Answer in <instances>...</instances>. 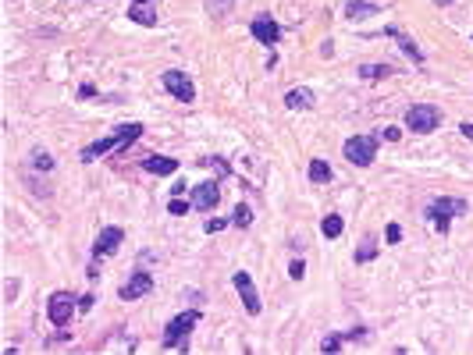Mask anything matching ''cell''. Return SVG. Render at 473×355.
<instances>
[{"label": "cell", "instance_id": "ac0fdd59", "mask_svg": "<svg viewBox=\"0 0 473 355\" xmlns=\"http://www.w3.org/2000/svg\"><path fill=\"white\" fill-rule=\"evenodd\" d=\"M395 68L392 65H360V78L366 82H381V78H392Z\"/></svg>", "mask_w": 473, "mask_h": 355}, {"label": "cell", "instance_id": "7402d4cb", "mask_svg": "<svg viewBox=\"0 0 473 355\" xmlns=\"http://www.w3.org/2000/svg\"><path fill=\"white\" fill-rule=\"evenodd\" d=\"M232 224H235V227H250V224H253V210H250L245 203H239L235 210H232Z\"/></svg>", "mask_w": 473, "mask_h": 355}, {"label": "cell", "instance_id": "9a60e30c", "mask_svg": "<svg viewBox=\"0 0 473 355\" xmlns=\"http://www.w3.org/2000/svg\"><path fill=\"white\" fill-rule=\"evenodd\" d=\"M374 14H381V8L370 4V0H345V22H363V18Z\"/></svg>", "mask_w": 473, "mask_h": 355}, {"label": "cell", "instance_id": "52a82bcc", "mask_svg": "<svg viewBox=\"0 0 473 355\" xmlns=\"http://www.w3.org/2000/svg\"><path fill=\"white\" fill-rule=\"evenodd\" d=\"M121 242H125V231H121L118 224H107L104 231L96 235V242H93V260H104V256H114Z\"/></svg>", "mask_w": 473, "mask_h": 355}, {"label": "cell", "instance_id": "ffe728a7", "mask_svg": "<svg viewBox=\"0 0 473 355\" xmlns=\"http://www.w3.org/2000/svg\"><path fill=\"white\" fill-rule=\"evenodd\" d=\"M342 227H345L342 214H327L324 224H320V231H324V238H338V235H342Z\"/></svg>", "mask_w": 473, "mask_h": 355}, {"label": "cell", "instance_id": "8d00e7d4", "mask_svg": "<svg viewBox=\"0 0 473 355\" xmlns=\"http://www.w3.org/2000/svg\"><path fill=\"white\" fill-rule=\"evenodd\" d=\"M139 4H150V0H139Z\"/></svg>", "mask_w": 473, "mask_h": 355}, {"label": "cell", "instance_id": "5b68a950", "mask_svg": "<svg viewBox=\"0 0 473 355\" xmlns=\"http://www.w3.org/2000/svg\"><path fill=\"white\" fill-rule=\"evenodd\" d=\"M406 124H409L413 132H420V135H430V132L441 124V111L430 107V103H417V107L406 111Z\"/></svg>", "mask_w": 473, "mask_h": 355}, {"label": "cell", "instance_id": "4316f807", "mask_svg": "<svg viewBox=\"0 0 473 355\" xmlns=\"http://www.w3.org/2000/svg\"><path fill=\"white\" fill-rule=\"evenodd\" d=\"M203 163H207V167H214L217 174H232V163L224 160V157H207V160H203Z\"/></svg>", "mask_w": 473, "mask_h": 355}, {"label": "cell", "instance_id": "2e32d148", "mask_svg": "<svg viewBox=\"0 0 473 355\" xmlns=\"http://www.w3.org/2000/svg\"><path fill=\"white\" fill-rule=\"evenodd\" d=\"M314 103H317L314 89H306V86H296V89L285 93V107H289V111H310Z\"/></svg>", "mask_w": 473, "mask_h": 355}, {"label": "cell", "instance_id": "7c38bea8", "mask_svg": "<svg viewBox=\"0 0 473 355\" xmlns=\"http://www.w3.org/2000/svg\"><path fill=\"white\" fill-rule=\"evenodd\" d=\"M384 36H392V39H395V43H399V47L406 50V57H409V60H413V65H420V68H424V50L417 47V39H413V36H409L406 29H399V25H384Z\"/></svg>", "mask_w": 473, "mask_h": 355}, {"label": "cell", "instance_id": "4dcf8cb0", "mask_svg": "<svg viewBox=\"0 0 473 355\" xmlns=\"http://www.w3.org/2000/svg\"><path fill=\"white\" fill-rule=\"evenodd\" d=\"M381 139H388V142H399V139H402V128H395V124H392V128H384V132H381Z\"/></svg>", "mask_w": 473, "mask_h": 355}, {"label": "cell", "instance_id": "e575fe53", "mask_svg": "<svg viewBox=\"0 0 473 355\" xmlns=\"http://www.w3.org/2000/svg\"><path fill=\"white\" fill-rule=\"evenodd\" d=\"M459 132H463V135H466V139L473 142V121H466V124H463V128H459Z\"/></svg>", "mask_w": 473, "mask_h": 355}, {"label": "cell", "instance_id": "ba28073f", "mask_svg": "<svg viewBox=\"0 0 473 355\" xmlns=\"http://www.w3.org/2000/svg\"><path fill=\"white\" fill-rule=\"evenodd\" d=\"M164 89H168L175 100H182V103L196 100V86H192V78L185 71H164Z\"/></svg>", "mask_w": 473, "mask_h": 355}, {"label": "cell", "instance_id": "44dd1931", "mask_svg": "<svg viewBox=\"0 0 473 355\" xmlns=\"http://www.w3.org/2000/svg\"><path fill=\"white\" fill-rule=\"evenodd\" d=\"M374 256H377V242H374V238H363L353 260H356V263H366V260H374Z\"/></svg>", "mask_w": 473, "mask_h": 355}, {"label": "cell", "instance_id": "603a6c76", "mask_svg": "<svg viewBox=\"0 0 473 355\" xmlns=\"http://www.w3.org/2000/svg\"><path fill=\"white\" fill-rule=\"evenodd\" d=\"M32 167L36 171H54V157L47 150H32Z\"/></svg>", "mask_w": 473, "mask_h": 355}, {"label": "cell", "instance_id": "f1b7e54d", "mask_svg": "<svg viewBox=\"0 0 473 355\" xmlns=\"http://www.w3.org/2000/svg\"><path fill=\"white\" fill-rule=\"evenodd\" d=\"M384 238L392 242V245H395V242H402V227H399V224H388V227H384Z\"/></svg>", "mask_w": 473, "mask_h": 355}, {"label": "cell", "instance_id": "d6986e66", "mask_svg": "<svg viewBox=\"0 0 473 355\" xmlns=\"http://www.w3.org/2000/svg\"><path fill=\"white\" fill-rule=\"evenodd\" d=\"M331 163H327V160H314L310 163V181H317V185H327V181H331Z\"/></svg>", "mask_w": 473, "mask_h": 355}, {"label": "cell", "instance_id": "d4e9b609", "mask_svg": "<svg viewBox=\"0 0 473 355\" xmlns=\"http://www.w3.org/2000/svg\"><path fill=\"white\" fill-rule=\"evenodd\" d=\"M345 338H349V334H327V338L320 341V352H338L345 345Z\"/></svg>", "mask_w": 473, "mask_h": 355}, {"label": "cell", "instance_id": "8fae6325", "mask_svg": "<svg viewBox=\"0 0 473 355\" xmlns=\"http://www.w3.org/2000/svg\"><path fill=\"white\" fill-rule=\"evenodd\" d=\"M150 291H153V277L146 274V270H139V274H132L125 284H121V291H118V295L125 299V302H132V299L150 295Z\"/></svg>", "mask_w": 473, "mask_h": 355}, {"label": "cell", "instance_id": "d6a6232c", "mask_svg": "<svg viewBox=\"0 0 473 355\" xmlns=\"http://www.w3.org/2000/svg\"><path fill=\"white\" fill-rule=\"evenodd\" d=\"M65 341H68V334H65V330H60V334H57V338H50V341H47V348H57V345H65Z\"/></svg>", "mask_w": 473, "mask_h": 355}, {"label": "cell", "instance_id": "83f0119b", "mask_svg": "<svg viewBox=\"0 0 473 355\" xmlns=\"http://www.w3.org/2000/svg\"><path fill=\"white\" fill-rule=\"evenodd\" d=\"M224 227H228V217H214V220H207V235H217Z\"/></svg>", "mask_w": 473, "mask_h": 355}, {"label": "cell", "instance_id": "4fadbf2b", "mask_svg": "<svg viewBox=\"0 0 473 355\" xmlns=\"http://www.w3.org/2000/svg\"><path fill=\"white\" fill-rule=\"evenodd\" d=\"M217 203H221V185L217 181H199L192 189V206L196 210H214Z\"/></svg>", "mask_w": 473, "mask_h": 355}, {"label": "cell", "instance_id": "6da1fadb", "mask_svg": "<svg viewBox=\"0 0 473 355\" xmlns=\"http://www.w3.org/2000/svg\"><path fill=\"white\" fill-rule=\"evenodd\" d=\"M142 135V124H118V128L107 135V139H100V142H89L86 150L78 153V160L82 163H93V160H100V157H107V153H121V150H129V146L135 142Z\"/></svg>", "mask_w": 473, "mask_h": 355}, {"label": "cell", "instance_id": "836d02e7", "mask_svg": "<svg viewBox=\"0 0 473 355\" xmlns=\"http://www.w3.org/2000/svg\"><path fill=\"white\" fill-rule=\"evenodd\" d=\"M78 96H82V100H89V96H96V89H93V86H82Z\"/></svg>", "mask_w": 473, "mask_h": 355}, {"label": "cell", "instance_id": "277c9868", "mask_svg": "<svg viewBox=\"0 0 473 355\" xmlns=\"http://www.w3.org/2000/svg\"><path fill=\"white\" fill-rule=\"evenodd\" d=\"M342 153H345L349 163L370 167V163H374V157H377V135H353V139H345Z\"/></svg>", "mask_w": 473, "mask_h": 355}, {"label": "cell", "instance_id": "d590c367", "mask_svg": "<svg viewBox=\"0 0 473 355\" xmlns=\"http://www.w3.org/2000/svg\"><path fill=\"white\" fill-rule=\"evenodd\" d=\"M434 4H438V8H448V4H452V0H434Z\"/></svg>", "mask_w": 473, "mask_h": 355}, {"label": "cell", "instance_id": "f546056e", "mask_svg": "<svg viewBox=\"0 0 473 355\" xmlns=\"http://www.w3.org/2000/svg\"><path fill=\"white\" fill-rule=\"evenodd\" d=\"M289 274H292V281H302V274H306V263H302V260H292Z\"/></svg>", "mask_w": 473, "mask_h": 355}, {"label": "cell", "instance_id": "cb8c5ba5", "mask_svg": "<svg viewBox=\"0 0 473 355\" xmlns=\"http://www.w3.org/2000/svg\"><path fill=\"white\" fill-rule=\"evenodd\" d=\"M232 8H235V0H207V11H210L214 18H224Z\"/></svg>", "mask_w": 473, "mask_h": 355}, {"label": "cell", "instance_id": "1f68e13d", "mask_svg": "<svg viewBox=\"0 0 473 355\" xmlns=\"http://www.w3.org/2000/svg\"><path fill=\"white\" fill-rule=\"evenodd\" d=\"M93 302H96L93 295H82V299H78V312H89V309H93Z\"/></svg>", "mask_w": 473, "mask_h": 355}, {"label": "cell", "instance_id": "9c48e42d", "mask_svg": "<svg viewBox=\"0 0 473 355\" xmlns=\"http://www.w3.org/2000/svg\"><path fill=\"white\" fill-rule=\"evenodd\" d=\"M235 291H239V299H242V306H245V312H250V317H256V312L263 309L260 306V295H256V284H253V277L245 274V270H235Z\"/></svg>", "mask_w": 473, "mask_h": 355}, {"label": "cell", "instance_id": "e0dca14e", "mask_svg": "<svg viewBox=\"0 0 473 355\" xmlns=\"http://www.w3.org/2000/svg\"><path fill=\"white\" fill-rule=\"evenodd\" d=\"M129 18H132L135 25H146V29H153V25H157V14H153V8H150V4H139V0L132 4Z\"/></svg>", "mask_w": 473, "mask_h": 355}, {"label": "cell", "instance_id": "5bb4252c", "mask_svg": "<svg viewBox=\"0 0 473 355\" xmlns=\"http://www.w3.org/2000/svg\"><path fill=\"white\" fill-rule=\"evenodd\" d=\"M178 167H182V163H178L175 157H142V171L160 174V178H171Z\"/></svg>", "mask_w": 473, "mask_h": 355}, {"label": "cell", "instance_id": "7a4b0ae2", "mask_svg": "<svg viewBox=\"0 0 473 355\" xmlns=\"http://www.w3.org/2000/svg\"><path fill=\"white\" fill-rule=\"evenodd\" d=\"M199 323V309H185V312H178V317L164 327V348H178V352H185L189 348V334H192V327Z\"/></svg>", "mask_w": 473, "mask_h": 355}, {"label": "cell", "instance_id": "3957f363", "mask_svg": "<svg viewBox=\"0 0 473 355\" xmlns=\"http://www.w3.org/2000/svg\"><path fill=\"white\" fill-rule=\"evenodd\" d=\"M466 214V199H456V196H441L434 203H427V220H434V227L441 235H448V227L456 217Z\"/></svg>", "mask_w": 473, "mask_h": 355}, {"label": "cell", "instance_id": "30bf717a", "mask_svg": "<svg viewBox=\"0 0 473 355\" xmlns=\"http://www.w3.org/2000/svg\"><path fill=\"white\" fill-rule=\"evenodd\" d=\"M250 32L260 39L263 47H274L278 39H281V25L274 22L271 14H256V18H253V25H250Z\"/></svg>", "mask_w": 473, "mask_h": 355}, {"label": "cell", "instance_id": "8992f818", "mask_svg": "<svg viewBox=\"0 0 473 355\" xmlns=\"http://www.w3.org/2000/svg\"><path fill=\"white\" fill-rule=\"evenodd\" d=\"M75 309H78V299L72 295V291H54L50 302H47V317H50L54 327H65Z\"/></svg>", "mask_w": 473, "mask_h": 355}, {"label": "cell", "instance_id": "484cf974", "mask_svg": "<svg viewBox=\"0 0 473 355\" xmlns=\"http://www.w3.org/2000/svg\"><path fill=\"white\" fill-rule=\"evenodd\" d=\"M189 199H182V196H171V203H168V210L175 214V217H185V214H189Z\"/></svg>", "mask_w": 473, "mask_h": 355}]
</instances>
